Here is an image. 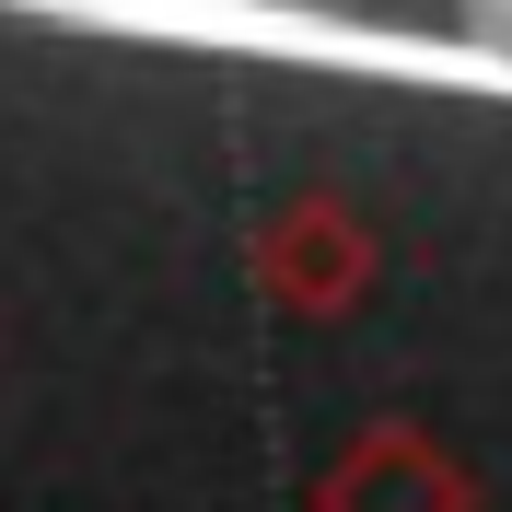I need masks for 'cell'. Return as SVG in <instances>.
Instances as JSON below:
<instances>
[{"mask_svg": "<svg viewBox=\"0 0 512 512\" xmlns=\"http://www.w3.org/2000/svg\"><path fill=\"white\" fill-rule=\"evenodd\" d=\"M256 280L280 291L291 315H338L361 280H373V233L338 210V198H291L256 222Z\"/></svg>", "mask_w": 512, "mask_h": 512, "instance_id": "obj_1", "label": "cell"}, {"mask_svg": "<svg viewBox=\"0 0 512 512\" xmlns=\"http://www.w3.org/2000/svg\"><path fill=\"white\" fill-rule=\"evenodd\" d=\"M315 512H466V478L419 443L408 419H384V431H361V443L326 466Z\"/></svg>", "mask_w": 512, "mask_h": 512, "instance_id": "obj_2", "label": "cell"}]
</instances>
